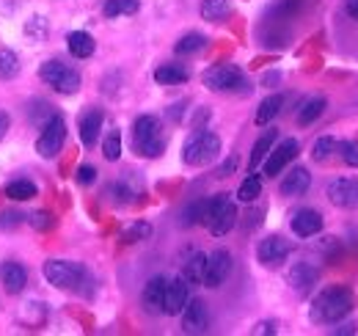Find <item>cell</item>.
Listing matches in <instances>:
<instances>
[{"mask_svg":"<svg viewBox=\"0 0 358 336\" xmlns=\"http://www.w3.org/2000/svg\"><path fill=\"white\" fill-rule=\"evenodd\" d=\"M20 75V55L11 47H0V80H11Z\"/></svg>","mask_w":358,"mask_h":336,"instance_id":"28","label":"cell"},{"mask_svg":"<svg viewBox=\"0 0 358 336\" xmlns=\"http://www.w3.org/2000/svg\"><path fill=\"white\" fill-rule=\"evenodd\" d=\"M234 223H237V207H234V202L229 199V193H218V196L207 199V218H204V226H207L215 237L229 234Z\"/></svg>","mask_w":358,"mask_h":336,"instance_id":"5","label":"cell"},{"mask_svg":"<svg viewBox=\"0 0 358 336\" xmlns=\"http://www.w3.org/2000/svg\"><path fill=\"white\" fill-rule=\"evenodd\" d=\"M237 163H240V160H237V155H231V158L226 160L224 166L218 168V176H229V174H234V168H237Z\"/></svg>","mask_w":358,"mask_h":336,"instance_id":"44","label":"cell"},{"mask_svg":"<svg viewBox=\"0 0 358 336\" xmlns=\"http://www.w3.org/2000/svg\"><path fill=\"white\" fill-rule=\"evenodd\" d=\"M275 130H265L262 135H259V141L254 144V152H251V160H248V171H257V168L262 166V160L268 158V152L273 149V144H275Z\"/></svg>","mask_w":358,"mask_h":336,"instance_id":"24","label":"cell"},{"mask_svg":"<svg viewBox=\"0 0 358 336\" xmlns=\"http://www.w3.org/2000/svg\"><path fill=\"white\" fill-rule=\"evenodd\" d=\"M345 11H348L353 20H358V0H345Z\"/></svg>","mask_w":358,"mask_h":336,"instance_id":"47","label":"cell"},{"mask_svg":"<svg viewBox=\"0 0 358 336\" xmlns=\"http://www.w3.org/2000/svg\"><path fill=\"white\" fill-rule=\"evenodd\" d=\"M229 8H231L229 0H204L201 3V17L207 22H218V20H224L226 14H229Z\"/></svg>","mask_w":358,"mask_h":336,"instance_id":"32","label":"cell"},{"mask_svg":"<svg viewBox=\"0 0 358 336\" xmlns=\"http://www.w3.org/2000/svg\"><path fill=\"white\" fill-rule=\"evenodd\" d=\"M292 232L298 234V237H314V234H320L322 232V215L312 207H303V210H298L292 215Z\"/></svg>","mask_w":358,"mask_h":336,"instance_id":"17","label":"cell"},{"mask_svg":"<svg viewBox=\"0 0 358 336\" xmlns=\"http://www.w3.org/2000/svg\"><path fill=\"white\" fill-rule=\"evenodd\" d=\"M66 47H69V52H72L75 58H91L96 44H94L91 34H86V31H72V34L66 36Z\"/></svg>","mask_w":358,"mask_h":336,"instance_id":"23","label":"cell"},{"mask_svg":"<svg viewBox=\"0 0 358 336\" xmlns=\"http://www.w3.org/2000/svg\"><path fill=\"white\" fill-rule=\"evenodd\" d=\"M229 273H231V253L226 251V248H218V251H213L207 256L204 281L201 284L210 287V290H218L226 279H229Z\"/></svg>","mask_w":358,"mask_h":336,"instance_id":"11","label":"cell"},{"mask_svg":"<svg viewBox=\"0 0 358 336\" xmlns=\"http://www.w3.org/2000/svg\"><path fill=\"white\" fill-rule=\"evenodd\" d=\"M348 334H356V323H345V326L334 328V336H348Z\"/></svg>","mask_w":358,"mask_h":336,"instance_id":"45","label":"cell"},{"mask_svg":"<svg viewBox=\"0 0 358 336\" xmlns=\"http://www.w3.org/2000/svg\"><path fill=\"white\" fill-rule=\"evenodd\" d=\"M204 265H207V256L204 253H193L187 262H185V270H182V279L190 284V287H196V284H201L204 281Z\"/></svg>","mask_w":358,"mask_h":336,"instance_id":"25","label":"cell"},{"mask_svg":"<svg viewBox=\"0 0 358 336\" xmlns=\"http://www.w3.org/2000/svg\"><path fill=\"white\" fill-rule=\"evenodd\" d=\"M75 179H78V185H94V179H96V168L94 166H78Z\"/></svg>","mask_w":358,"mask_h":336,"instance_id":"42","label":"cell"},{"mask_svg":"<svg viewBox=\"0 0 358 336\" xmlns=\"http://www.w3.org/2000/svg\"><path fill=\"white\" fill-rule=\"evenodd\" d=\"M6 196L14 199V202H28V199L36 196V185L31 179H11L6 185Z\"/></svg>","mask_w":358,"mask_h":336,"instance_id":"27","label":"cell"},{"mask_svg":"<svg viewBox=\"0 0 358 336\" xmlns=\"http://www.w3.org/2000/svg\"><path fill=\"white\" fill-rule=\"evenodd\" d=\"M331 204L342 210H358V176H339L328 185Z\"/></svg>","mask_w":358,"mask_h":336,"instance_id":"12","label":"cell"},{"mask_svg":"<svg viewBox=\"0 0 358 336\" xmlns=\"http://www.w3.org/2000/svg\"><path fill=\"white\" fill-rule=\"evenodd\" d=\"M309 188H312V174H309L303 166L292 168V171L281 179V196H289V199H295V196H306Z\"/></svg>","mask_w":358,"mask_h":336,"instance_id":"19","label":"cell"},{"mask_svg":"<svg viewBox=\"0 0 358 336\" xmlns=\"http://www.w3.org/2000/svg\"><path fill=\"white\" fill-rule=\"evenodd\" d=\"M325 97H309V99H303L301 102V108H298V113H295V122L301 127H309L314 125L322 113H325Z\"/></svg>","mask_w":358,"mask_h":336,"instance_id":"21","label":"cell"},{"mask_svg":"<svg viewBox=\"0 0 358 336\" xmlns=\"http://www.w3.org/2000/svg\"><path fill=\"white\" fill-rule=\"evenodd\" d=\"M25 220L22 212H0V229H17Z\"/></svg>","mask_w":358,"mask_h":336,"instance_id":"41","label":"cell"},{"mask_svg":"<svg viewBox=\"0 0 358 336\" xmlns=\"http://www.w3.org/2000/svg\"><path fill=\"white\" fill-rule=\"evenodd\" d=\"M34 105H36V111L31 108V119H34V125H39V127H42V125H45V122H47V119H50V116L55 113V111H52V108H50L47 102H42V99H36Z\"/></svg>","mask_w":358,"mask_h":336,"instance_id":"40","label":"cell"},{"mask_svg":"<svg viewBox=\"0 0 358 336\" xmlns=\"http://www.w3.org/2000/svg\"><path fill=\"white\" fill-rule=\"evenodd\" d=\"M275 334H278V323H273V320H262V323L254 326V336H275Z\"/></svg>","mask_w":358,"mask_h":336,"instance_id":"43","label":"cell"},{"mask_svg":"<svg viewBox=\"0 0 358 336\" xmlns=\"http://www.w3.org/2000/svg\"><path fill=\"white\" fill-rule=\"evenodd\" d=\"M356 293L350 287H328L317 295L312 300V309H309V317L317 326H331V323H339L345 320L353 309H356Z\"/></svg>","mask_w":358,"mask_h":336,"instance_id":"1","label":"cell"},{"mask_svg":"<svg viewBox=\"0 0 358 336\" xmlns=\"http://www.w3.org/2000/svg\"><path fill=\"white\" fill-rule=\"evenodd\" d=\"M281 108H284V94H273L268 99H262V105H259V111H257V125L259 127L270 125V122L281 113Z\"/></svg>","mask_w":358,"mask_h":336,"instance_id":"26","label":"cell"},{"mask_svg":"<svg viewBox=\"0 0 358 336\" xmlns=\"http://www.w3.org/2000/svg\"><path fill=\"white\" fill-rule=\"evenodd\" d=\"M64 141H66V122H64V116L52 113L45 125H42V135H39V141H36V152H39L45 160H52V158H58V152L64 149Z\"/></svg>","mask_w":358,"mask_h":336,"instance_id":"8","label":"cell"},{"mask_svg":"<svg viewBox=\"0 0 358 336\" xmlns=\"http://www.w3.org/2000/svg\"><path fill=\"white\" fill-rule=\"evenodd\" d=\"M105 125V113L99 108H91L80 116V141L86 146H94L99 141V130Z\"/></svg>","mask_w":358,"mask_h":336,"instance_id":"20","label":"cell"},{"mask_svg":"<svg viewBox=\"0 0 358 336\" xmlns=\"http://www.w3.org/2000/svg\"><path fill=\"white\" fill-rule=\"evenodd\" d=\"M28 218V223L36 229V232H50L52 226H55V218L50 215L47 210H39V212H31V215H25Z\"/></svg>","mask_w":358,"mask_h":336,"instance_id":"38","label":"cell"},{"mask_svg":"<svg viewBox=\"0 0 358 336\" xmlns=\"http://www.w3.org/2000/svg\"><path fill=\"white\" fill-rule=\"evenodd\" d=\"M182 331L185 334H207L210 331V312L201 298H190L182 309Z\"/></svg>","mask_w":358,"mask_h":336,"instance_id":"10","label":"cell"},{"mask_svg":"<svg viewBox=\"0 0 358 336\" xmlns=\"http://www.w3.org/2000/svg\"><path fill=\"white\" fill-rule=\"evenodd\" d=\"M0 284L6 287V293L20 295L28 284V270L20 262H3L0 265Z\"/></svg>","mask_w":358,"mask_h":336,"instance_id":"18","label":"cell"},{"mask_svg":"<svg viewBox=\"0 0 358 336\" xmlns=\"http://www.w3.org/2000/svg\"><path fill=\"white\" fill-rule=\"evenodd\" d=\"M39 78L45 80L47 85H52L58 94H78L80 91V72L72 69L69 64L52 58V61H45L42 69H39Z\"/></svg>","mask_w":358,"mask_h":336,"instance_id":"6","label":"cell"},{"mask_svg":"<svg viewBox=\"0 0 358 336\" xmlns=\"http://www.w3.org/2000/svg\"><path fill=\"white\" fill-rule=\"evenodd\" d=\"M259 196H262V179L251 171V176L243 179V185H240V190H237V199H240V202H257Z\"/></svg>","mask_w":358,"mask_h":336,"instance_id":"31","label":"cell"},{"mask_svg":"<svg viewBox=\"0 0 358 336\" xmlns=\"http://www.w3.org/2000/svg\"><path fill=\"white\" fill-rule=\"evenodd\" d=\"M190 300V284L179 276V279H169L166 284V298H163V314L174 317V314H182L185 303Z\"/></svg>","mask_w":358,"mask_h":336,"instance_id":"15","label":"cell"},{"mask_svg":"<svg viewBox=\"0 0 358 336\" xmlns=\"http://www.w3.org/2000/svg\"><path fill=\"white\" fill-rule=\"evenodd\" d=\"M336 149H339V155H342V160L348 166L358 168V141H342Z\"/></svg>","mask_w":358,"mask_h":336,"instance_id":"39","label":"cell"},{"mask_svg":"<svg viewBox=\"0 0 358 336\" xmlns=\"http://www.w3.org/2000/svg\"><path fill=\"white\" fill-rule=\"evenodd\" d=\"M336 138H331V135H322V138H317L314 141V146H312V158L317 160V163H325L334 152H336Z\"/></svg>","mask_w":358,"mask_h":336,"instance_id":"33","label":"cell"},{"mask_svg":"<svg viewBox=\"0 0 358 336\" xmlns=\"http://www.w3.org/2000/svg\"><path fill=\"white\" fill-rule=\"evenodd\" d=\"M287 281H289V287L298 295H306L312 293L314 284L320 281V270H317V265H312V262H295L289 267V273H287Z\"/></svg>","mask_w":358,"mask_h":336,"instance_id":"14","label":"cell"},{"mask_svg":"<svg viewBox=\"0 0 358 336\" xmlns=\"http://www.w3.org/2000/svg\"><path fill=\"white\" fill-rule=\"evenodd\" d=\"M42 273H45L47 284H52L55 290H64V293H78L89 281L86 267L78 262H69V259H47L42 265Z\"/></svg>","mask_w":358,"mask_h":336,"instance_id":"3","label":"cell"},{"mask_svg":"<svg viewBox=\"0 0 358 336\" xmlns=\"http://www.w3.org/2000/svg\"><path fill=\"white\" fill-rule=\"evenodd\" d=\"M8 127H11V119H8V113H3V111H0V141L6 138V132H8Z\"/></svg>","mask_w":358,"mask_h":336,"instance_id":"46","label":"cell"},{"mask_svg":"<svg viewBox=\"0 0 358 336\" xmlns=\"http://www.w3.org/2000/svg\"><path fill=\"white\" fill-rule=\"evenodd\" d=\"M102 155H105V160H110V163H116V160L122 158V135H119L116 130H110V132L105 135V141H102Z\"/></svg>","mask_w":358,"mask_h":336,"instance_id":"36","label":"cell"},{"mask_svg":"<svg viewBox=\"0 0 358 336\" xmlns=\"http://www.w3.org/2000/svg\"><path fill=\"white\" fill-rule=\"evenodd\" d=\"M190 78V72L182 64H160L155 69V80L160 85H179Z\"/></svg>","mask_w":358,"mask_h":336,"instance_id":"22","label":"cell"},{"mask_svg":"<svg viewBox=\"0 0 358 336\" xmlns=\"http://www.w3.org/2000/svg\"><path fill=\"white\" fill-rule=\"evenodd\" d=\"M166 284L169 279L166 276H155L146 281L143 287V295H141V303L149 314H163V298H166Z\"/></svg>","mask_w":358,"mask_h":336,"instance_id":"16","label":"cell"},{"mask_svg":"<svg viewBox=\"0 0 358 336\" xmlns=\"http://www.w3.org/2000/svg\"><path fill=\"white\" fill-rule=\"evenodd\" d=\"M218 152H221V138L210 130L196 127V132L187 135V141L182 146V160L187 166H207L218 158Z\"/></svg>","mask_w":358,"mask_h":336,"instance_id":"4","label":"cell"},{"mask_svg":"<svg viewBox=\"0 0 358 336\" xmlns=\"http://www.w3.org/2000/svg\"><path fill=\"white\" fill-rule=\"evenodd\" d=\"M133 149L135 155H141V158H160L166 152V135H163V127H160L157 116L143 113V116L135 119Z\"/></svg>","mask_w":358,"mask_h":336,"instance_id":"2","label":"cell"},{"mask_svg":"<svg viewBox=\"0 0 358 336\" xmlns=\"http://www.w3.org/2000/svg\"><path fill=\"white\" fill-rule=\"evenodd\" d=\"M207 47V36L204 34H185L177 44H174V52L177 55H193V52H199V50H204Z\"/></svg>","mask_w":358,"mask_h":336,"instance_id":"29","label":"cell"},{"mask_svg":"<svg viewBox=\"0 0 358 336\" xmlns=\"http://www.w3.org/2000/svg\"><path fill=\"white\" fill-rule=\"evenodd\" d=\"M201 83L207 85L210 91H248L245 88V75L240 72V66H234V64H215V66H210L204 75H201Z\"/></svg>","mask_w":358,"mask_h":336,"instance_id":"7","label":"cell"},{"mask_svg":"<svg viewBox=\"0 0 358 336\" xmlns=\"http://www.w3.org/2000/svg\"><path fill=\"white\" fill-rule=\"evenodd\" d=\"M146 237H152V223H146V220H135L133 226H127L122 232V243H141Z\"/></svg>","mask_w":358,"mask_h":336,"instance_id":"35","label":"cell"},{"mask_svg":"<svg viewBox=\"0 0 358 336\" xmlns=\"http://www.w3.org/2000/svg\"><path fill=\"white\" fill-rule=\"evenodd\" d=\"M289 253H292V243H289V240H284V237H278V234H270V237H265V240L259 243L257 259H259L265 267H278V265L287 262Z\"/></svg>","mask_w":358,"mask_h":336,"instance_id":"13","label":"cell"},{"mask_svg":"<svg viewBox=\"0 0 358 336\" xmlns=\"http://www.w3.org/2000/svg\"><path fill=\"white\" fill-rule=\"evenodd\" d=\"M298 152H301V144L295 141V138H284L275 149H270L268 158H265V168H262V174L265 176H278L284 168L289 166L295 158H298Z\"/></svg>","mask_w":358,"mask_h":336,"instance_id":"9","label":"cell"},{"mask_svg":"<svg viewBox=\"0 0 358 336\" xmlns=\"http://www.w3.org/2000/svg\"><path fill=\"white\" fill-rule=\"evenodd\" d=\"M204 218H207V199H196V202H190V204L182 210V226L204 223Z\"/></svg>","mask_w":358,"mask_h":336,"instance_id":"30","label":"cell"},{"mask_svg":"<svg viewBox=\"0 0 358 336\" xmlns=\"http://www.w3.org/2000/svg\"><path fill=\"white\" fill-rule=\"evenodd\" d=\"M135 193H138V188L130 185V179H127V176H122V179L113 185V196H116V202H119V204H130Z\"/></svg>","mask_w":358,"mask_h":336,"instance_id":"37","label":"cell"},{"mask_svg":"<svg viewBox=\"0 0 358 336\" xmlns=\"http://www.w3.org/2000/svg\"><path fill=\"white\" fill-rule=\"evenodd\" d=\"M265 83H278V75H275V72H270V75H265Z\"/></svg>","mask_w":358,"mask_h":336,"instance_id":"48","label":"cell"},{"mask_svg":"<svg viewBox=\"0 0 358 336\" xmlns=\"http://www.w3.org/2000/svg\"><path fill=\"white\" fill-rule=\"evenodd\" d=\"M141 8L138 0H108L105 3V17H127Z\"/></svg>","mask_w":358,"mask_h":336,"instance_id":"34","label":"cell"}]
</instances>
